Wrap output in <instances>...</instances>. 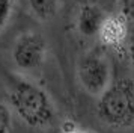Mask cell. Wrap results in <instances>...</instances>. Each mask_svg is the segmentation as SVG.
Returning <instances> with one entry per match:
<instances>
[{"instance_id": "6da1fadb", "label": "cell", "mask_w": 134, "mask_h": 133, "mask_svg": "<svg viewBox=\"0 0 134 133\" xmlns=\"http://www.w3.org/2000/svg\"><path fill=\"white\" fill-rule=\"evenodd\" d=\"M11 108L27 126L45 129L54 122L56 109L50 95L30 80L20 79L9 92Z\"/></svg>"}, {"instance_id": "7a4b0ae2", "label": "cell", "mask_w": 134, "mask_h": 133, "mask_svg": "<svg viewBox=\"0 0 134 133\" xmlns=\"http://www.w3.org/2000/svg\"><path fill=\"white\" fill-rule=\"evenodd\" d=\"M97 115L105 126L124 130L134 126V80L122 77L111 80L99 97H97Z\"/></svg>"}, {"instance_id": "3957f363", "label": "cell", "mask_w": 134, "mask_h": 133, "mask_svg": "<svg viewBox=\"0 0 134 133\" xmlns=\"http://www.w3.org/2000/svg\"><path fill=\"white\" fill-rule=\"evenodd\" d=\"M77 79L83 89L92 97H99L111 83V66L105 54L89 50L77 62Z\"/></svg>"}, {"instance_id": "277c9868", "label": "cell", "mask_w": 134, "mask_h": 133, "mask_svg": "<svg viewBox=\"0 0 134 133\" xmlns=\"http://www.w3.org/2000/svg\"><path fill=\"white\" fill-rule=\"evenodd\" d=\"M11 54L20 71H35L42 66L45 60L47 41L36 30H26L17 36Z\"/></svg>"}, {"instance_id": "5b68a950", "label": "cell", "mask_w": 134, "mask_h": 133, "mask_svg": "<svg viewBox=\"0 0 134 133\" xmlns=\"http://www.w3.org/2000/svg\"><path fill=\"white\" fill-rule=\"evenodd\" d=\"M109 14L104 12L103 8L93 3H86L79 9L77 18H75V27L79 33L85 38H93L98 36L99 29L103 26L104 20Z\"/></svg>"}, {"instance_id": "8992f818", "label": "cell", "mask_w": 134, "mask_h": 133, "mask_svg": "<svg viewBox=\"0 0 134 133\" xmlns=\"http://www.w3.org/2000/svg\"><path fill=\"white\" fill-rule=\"evenodd\" d=\"M127 23L128 21L122 15H107L98 33L101 42L111 48L121 47L127 39Z\"/></svg>"}, {"instance_id": "52a82bcc", "label": "cell", "mask_w": 134, "mask_h": 133, "mask_svg": "<svg viewBox=\"0 0 134 133\" xmlns=\"http://www.w3.org/2000/svg\"><path fill=\"white\" fill-rule=\"evenodd\" d=\"M27 5L33 17L42 23H47L57 15L60 0H27Z\"/></svg>"}, {"instance_id": "ba28073f", "label": "cell", "mask_w": 134, "mask_h": 133, "mask_svg": "<svg viewBox=\"0 0 134 133\" xmlns=\"http://www.w3.org/2000/svg\"><path fill=\"white\" fill-rule=\"evenodd\" d=\"M15 6H17V0H0V35L9 23Z\"/></svg>"}, {"instance_id": "9c48e42d", "label": "cell", "mask_w": 134, "mask_h": 133, "mask_svg": "<svg viewBox=\"0 0 134 133\" xmlns=\"http://www.w3.org/2000/svg\"><path fill=\"white\" fill-rule=\"evenodd\" d=\"M119 15L127 21H134V0H118Z\"/></svg>"}, {"instance_id": "30bf717a", "label": "cell", "mask_w": 134, "mask_h": 133, "mask_svg": "<svg viewBox=\"0 0 134 133\" xmlns=\"http://www.w3.org/2000/svg\"><path fill=\"white\" fill-rule=\"evenodd\" d=\"M11 127V110L6 104L0 103V133H9Z\"/></svg>"}, {"instance_id": "8fae6325", "label": "cell", "mask_w": 134, "mask_h": 133, "mask_svg": "<svg viewBox=\"0 0 134 133\" xmlns=\"http://www.w3.org/2000/svg\"><path fill=\"white\" fill-rule=\"evenodd\" d=\"M69 133H91V132H86V130H81V129H75V130H72V132H69Z\"/></svg>"}]
</instances>
